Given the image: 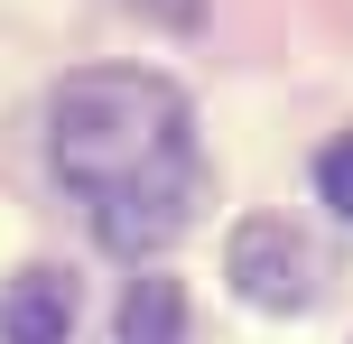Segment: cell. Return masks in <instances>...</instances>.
<instances>
[{
    "instance_id": "cell-1",
    "label": "cell",
    "mask_w": 353,
    "mask_h": 344,
    "mask_svg": "<svg viewBox=\"0 0 353 344\" xmlns=\"http://www.w3.org/2000/svg\"><path fill=\"white\" fill-rule=\"evenodd\" d=\"M47 159H56V177L84 196L93 242L121 252V261L168 252L195 223V196H205L195 103L168 74H140V65L65 74L56 103H47Z\"/></svg>"
},
{
    "instance_id": "cell-2",
    "label": "cell",
    "mask_w": 353,
    "mask_h": 344,
    "mask_svg": "<svg viewBox=\"0 0 353 344\" xmlns=\"http://www.w3.org/2000/svg\"><path fill=\"white\" fill-rule=\"evenodd\" d=\"M223 270H232V289H242L251 307H270V316H298L307 298H316V252H307L279 214H251L242 233H232Z\"/></svg>"
},
{
    "instance_id": "cell-3",
    "label": "cell",
    "mask_w": 353,
    "mask_h": 344,
    "mask_svg": "<svg viewBox=\"0 0 353 344\" xmlns=\"http://www.w3.org/2000/svg\"><path fill=\"white\" fill-rule=\"evenodd\" d=\"M74 335V279L65 270H19L0 289V344H65Z\"/></svg>"
},
{
    "instance_id": "cell-4",
    "label": "cell",
    "mask_w": 353,
    "mask_h": 344,
    "mask_svg": "<svg viewBox=\"0 0 353 344\" xmlns=\"http://www.w3.org/2000/svg\"><path fill=\"white\" fill-rule=\"evenodd\" d=\"M121 344H186V289L176 279H130V298H121Z\"/></svg>"
},
{
    "instance_id": "cell-5",
    "label": "cell",
    "mask_w": 353,
    "mask_h": 344,
    "mask_svg": "<svg viewBox=\"0 0 353 344\" xmlns=\"http://www.w3.org/2000/svg\"><path fill=\"white\" fill-rule=\"evenodd\" d=\"M316 196H325V205H335V214L353 223V130H344V140L316 159Z\"/></svg>"
},
{
    "instance_id": "cell-6",
    "label": "cell",
    "mask_w": 353,
    "mask_h": 344,
    "mask_svg": "<svg viewBox=\"0 0 353 344\" xmlns=\"http://www.w3.org/2000/svg\"><path fill=\"white\" fill-rule=\"evenodd\" d=\"M121 10L159 19V28H195V19H205V0H121Z\"/></svg>"
}]
</instances>
